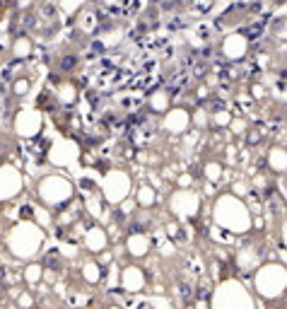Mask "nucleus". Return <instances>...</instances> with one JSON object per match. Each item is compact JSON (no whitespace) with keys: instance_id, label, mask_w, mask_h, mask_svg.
<instances>
[{"instance_id":"20e7f679","label":"nucleus","mask_w":287,"mask_h":309,"mask_svg":"<svg viewBox=\"0 0 287 309\" xmlns=\"http://www.w3.org/2000/svg\"><path fill=\"white\" fill-rule=\"evenodd\" d=\"M265 165H268L270 172H275V174H285L287 172V147H282V145H273V147L268 150Z\"/></svg>"},{"instance_id":"1a4fd4ad","label":"nucleus","mask_w":287,"mask_h":309,"mask_svg":"<svg viewBox=\"0 0 287 309\" xmlns=\"http://www.w3.org/2000/svg\"><path fill=\"white\" fill-rule=\"evenodd\" d=\"M280 239H282V246L287 249V220H282V225H280Z\"/></svg>"},{"instance_id":"f257e3e1","label":"nucleus","mask_w":287,"mask_h":309,"mask_svg":"<svg viewBox=\"0 0 287 309\" xmlns=\"http://www.w3.org/2000/svg\"><path fill=\"white\" fill-rule=\"evenodd\" d=\"M254 287L256 292L268 302L285 297L287 295V266L280 261H270L263 264L254 276Z\"/></svg>"},{"instance_id":"39448f33","label":"nucleus","mask_w":287,"mask_h":309,"mask_svg":"<svg viewBox=\"0 0 287 309\" xmlns=\"http://www.w3.org/2000/svg\"><path fill=\"white\" fill-rule=\"evenodd\" d=\"M246 46H249V39H246V36H232V41L224 46V51L229 54V58H239V56L246 51Z\"/></svg>"},{"instance_id":"423d86ee","label":"nucleus","mask_w":287,"mask_h":309,"mask_svg":"<svg viewBox=\"0 0 287 309\" xmlns=\"http://www.w3.org/2000/svg\"><path fill=\"white\" fill-rule=\"evenodd\" d=\"M186 123H188V116L184 114V111H177V114L169 119V126H171V131H181Z\"/></svg>"},{"instance_id":"0eeeda50","label":"nucleus","mask_w":287,"mask_h":309,"mask_svg":"<svg viewBox=\"0 0 287 309\" xmlns=\"http://www.w3.org/2000/svg\"><path fill=\"white\" fill-rule=\"evenodd\" d=\"M140 200H143L145 205H147V203H152V200H155V191H152V188H143V193H140Z\"/></svg>"},{"instance_id":"f03ea898","label":"nucleus","mask_w":287,"mask_h":309,"mask_svg":"<svg viewBox=\"0 0 287 309\" xmlns=\"http://www.w3.org/2000/svg\"><path fill=\"white\" fill-rule=\"evenodd\" d=\"M215 215H217V220L227 227V230L237 232V234H242L251 227V215H249V210L244 205L242 200L237 198H222L217 203V208H215Z\"/></svg>"},{"instance_id":"7ed1b4c3","label":"nucleus","mask_w":287,"mask_h":309,"mask_svg":"<svg viewBox=\"0 0 287 309\" xmlns=\"http://www.w3.org/2000/svg\"><path fill=\"white\" fill-rule=\"evenodd\" d=\"M212 304H239V307H251L254 299L244 290L239 283H227V285L217 290V295L212 297Z\"/></svg>"},{"instance_id":"9d476101","label":"nucleus","mask_w":287,"mask_h":309,"mask_svg":"<svg viewBox=\"0 0 287 309\" xmlns=\"http://www.w3.org/2000/svg\"><path fill=\"white\" fill-rule=\"evenodd\" d=\"M75 63H78V61L68 56V58H66V61H63V63H61V66H63V70H70V68H75Z\"/></svg>"},{"instance_id":"6e6552de","label":"nucleus","mask_w":287,"mask_h":309,"mask_svg":"<svg viewBox=\"0 0 287 309\" xmlns=\"http://www.w3.org/2000/svg\"><path fill=\"white\" fill-rule=\"evenodd\" d=\"M205 174H210L212 179H217V174H220V165H208L205 167Z\"/></svg>"}]
</instances>
